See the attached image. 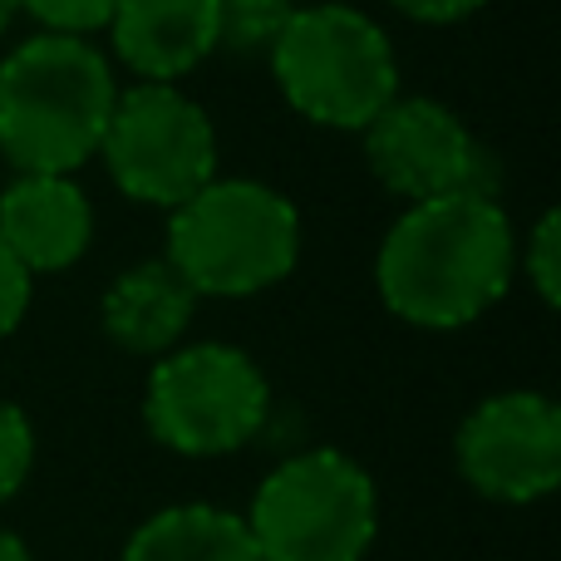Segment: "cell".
Instances as JSON below:
<instances>
[{"label":"cell","mask_w":561,"mask_h":561,"mask_svg":"<svg viewBox=\"0 0 561 561\" xmlns=\"http://www.w3.org/2000/svg\"><path fill=\"white\" fill-rule=\"evenodd\" d=\"M517 266V237L507 213L483 193H448L409 203L379 247V296L399 320L424 330H454L503 300Z\"/></svg>","instance_id":"1"},{"label":"cell","mask_w":561,"mask_h":561,"mask_svg":"<svg viewBox=\"0 0 561 561\" xmlns=\"http://www.w3.org/2000/svg\"><path fill=\"white\" fill-rule=\"evenodd\" d=\"M114 99V69L89 39L30 35L0 65V153L20 173L69 178L99 153Z\"/></svg>","instance_id":"2"},{"label":"cell","mask_w":561,"mask_h":561,"mask_svg":"<svg viewBox=\"0 0 561 561\" xmlns=\"http://www.w3.org/2000/svg\"><path fill=\"white\" fill-rule=\"evenodd\" d=\"M296 256V207L252 178H213L168 217L163 262L193 286V296H256L290 276Z\"/></svg>","instance_id":"3"},{"label":"cell","mask_w":561,"mask_h":561,"mask_svg":"<svg viewBox=\"0 0 561 561\" xmlns=\"http://www.w3.org/2000/svg\"><path fill=\"white\" fill-rule=\"evenodd\" d=\"M272 75L300 118L325 128H365L399 99L389 35L355 5H300L272 45Z\"/></svg>","instance_id":"4"},{"label":"cell","mask_w":561,"mask_h":561,"mask_svg":"<svg viewBox=\"0 0 561 561\" xmlns=\"http://www.w3.org/2000/svg\"><path fill=\"white\" fill-rule=\"evenodd\" d=\"M247 533L262 561H359L375 542V483L335 448L296 454L256 488Z\"/></svg>","instance_id":"5"},{"label":"cell","mask_w":561,"mask_h":561,"mask_svg":"<svg viewBox=\"0 0 561 561\" xmlns=\"http://www.w3.org/2000/svg\"><path fill=\"white\" fill-rule=\"evenodd\" d=\"M99 158L124 197L173 213L217 178V134L173 84H134L114 99Z\"/></svg>","instance_id":"6"},{"label":"cell","mask_w":561,"mask_h":561,"mask_svg":"<svg viewBox=\"0 0 561 561\" xmlns=\"http://www.w3.org/2000/svg\"><path fill=\"white\" fill-rule=\"evenodd\" d=\"M272 389L232 345H187L148 379V428L158 444L193 458L232 454L262 428Z\"/></svg>","instance_id":"7"},{"label":"cell","mask_w":561,"mask_h":561,"mask_svg":"<svg viewBox=\"0 0 561 561\" xmlns=\"http://www.w3.org/2000/svg\"><path fill=\"white\" fill-rule=\"evenodd\" d=\"M458 463L483 497L537 503L561 483V409L547 394H493L458 428Z\"/></svg>","instance_id":"8"},{"label":"cell","mask_w":561,"mask_h":561,"mask_svg":"<svg viewBox=\"0 0 561 561\" xmlns=\"http://www.w3.org/2000/svg\"><path fill=\"white\" fill-rule=\"evenodd\" d=\"M365 163L404 203L478 187V144L438 99H389L365 128Z\"/></svg>","instance_id":"9"},{"label":"cell","mask_w":561,"mask_h":561,"mask_svg":"<svg viewBox=\"0 0 561 561\" xmlns=\"http://www.w3.org/2000/svg\"><path fill=\"white\" fill-rule=\"evenodd\" d=\"M0 242L30 276L69 272L94 242V207L75 178L20 173L0 193Z\"/></svg>","instance_id":"10"},{"label":"cell","mask_w":561,"mask_h":561,"mask_svg":"<svg viewBox=\"0 0 561 561\" xmlns=\"http://www.w3.org/2000/svg\"><path fill=\"white\" fill-rule=\"evenodd\" d=\"M104 30L144 84H173L217 49V0H118Z\"/></svg>","instance_id":"11"},{"label":"cell","mask_w":561,"mask_h":561,"mask_svg":"<svg viewBox=\"0 0 561 561\" xmlns=\"http://www.w3.org/2000/svg\"><path fill=\"white\" fill-rule=\"evenodd\" d=\"M193 286L168 262H144L104 290V330L128 355H163L193 320Z\"/></svg>","instance_id":"12"},{"label":"cell","mask_w":561,"mask_h":561,"mask_svg":"<svg viewBox=\"0 0 561 561\" xmlns=\"http://www.w3.org/2000/svg\"><path fill=\"white\" fill-rule=\"evenodd\" d=\"M124 561H262V552L237 513L168 507L138 527Z\"/></svg>","instance_id":"13"},{"label":"cell","mask_w":561,"mask_h":561,"mask_svg":"<svg viewBox=\"0 0 561 561\" xmlns=\"http://www.w3.org/2000/svg\"><path fill=\"white\" fill-rule=\"evenodd\" d=\"M290 0H217V49L237 55H272L280 25L290 15Z\"/></svg>","instance_id":"14"},{"label":"cell","mask_w":561,"mask_h":561,"mask_svg":"<svg viewBox=\"0 0 561 561\" xmlns=\"http://www.w3.org/2000/svg\"><path fill=\"white\" fill-rule=\"evenodd\" d=\"M114 5L118 0H20V10L35 15L49 35H79V39L89 30H104Z\"/></svg>","instance_id":"15"},{"label":"cell","mask_w":561,"mask_h":561,"mask_svg":"<svg viewBox=\"0 0 561 561\" xmlns=\"http://www.w3.org/2000/svg\"><path fill=\"white\" fill-rule=\"evenodd\" d=\"M527 276H533L542 306H557L561 300V217L542 213L533 227V242H527Z\"/></svg>","instance_id":"16"},{"label":"cell","mask_w":561,"mask_h":561,"mask_svg":"<svg viewBox=\"0 0 561 561\" xmlns=\"http://www.w3.org/2000/svg\"><path fill=\"white\" fill-rule=\"evenodd\" d=\"M30 458H35L30 419L15 404H0V503L20 493V483L30 473Z\"/></svg>","instance_id":"17"},{"label":"cell","mask_w":561,"mask_h":561,"mask_svg":"<svg viewBox=\"0 0 561 561\" xmlns=\"http://www.w3.org/2000/svg\"><path fill=\"white\" fill-rule=\"evenodd\" d=\"M25 310H30V272L15 262V252L0 242V340L25 320Z\"/></svg>","instance_id":"18"},{"label":"cell","mask_w":561,"mask_h":561,"mask_svg":"<svg viewBox=\"0 0 561 561\" xmlns=\"http://www.w3.org/2000/svg\"><path fill=\"white\" fill-rule=\"evenodd\" d=\"M394 10H404L409 20H424V25H454V20L473 15L488 0H389Z\"/></svg>","instance_id":"19"},{"label":"cell","mask_w":561,"mask_h":561,"mask_svg":"<svg viewBox=\"0 0 561 561\" xmlns=\"http://www.w3.org/2000/svg\"><path fill=\"white\" fill-rule=\"evenodd\" d=\"M0 561H30L25 542H20V537H10V533H0Z\"/></svg>","instance_id":"20"},{"label":"cell","mask_w":561,"mask_h":561,"mask_svg":"<svg viewBox=\"0 0 561 561\" xmlns=\"http://www.w3.org/2000/svg\"><path fill=\"white\" fill-rule=\"evenodd\" d=\"M15 10H20V0H0V35L10 30V20H15Z\"/></svg>","instance_id":"21"}]
</instances>
